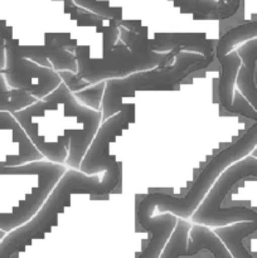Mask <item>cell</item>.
Segmentation results:
<instances>
[{"mask_svg":"<svg viewBox=\"0 0 257 258\" xmlns=\"http://www.w3.org/2000/svg\"><path fill=\"white\" fill-rule=\"evenodd\" d=\"M121 180V165L107 169L100 178L97 174L87 175L80 169L66 170L54 188L45 199L39 211L28 222L8 232L0 242V258H12L33 239L42 237L57 223L58 214L70 204L75 194H88L91 197H105L113 191Z\"/></svg>","mask_w":257,"mask_h":258,"instance_id":"obj_1","label":"cell"},{"mask_svg":"<svg viewBox=\"0 0 257 258\" xmlns=\"http://www.w3.org/2000/svg\"><path fill=\"white\" fill-rule=\"evenodd\" d=\"M214 58L216 54L170 50L156 67L122 78L107 80L102 98V122L115 113L135 107L134 103H125L123 100L134 97L138 91L173 90L190 75L209 67Z\"/></svg>","mask_w":257,"mask_h":258,"instance_id":"obj_2","label":"cell"},{"mask_svg":"<svg viewBox=\"0 0 257 258\" xmlns=\"http://www.w3.org/2000/svg\"><path fill=\"white\" fill-rule=\"evenodd\" d=\"M257 145V121L228 148L219 151L201 171L198 178L190 186L188 193L181 198L169 196L168 193H150L144 197L136 208V218L139 224L153 217L158 208L159 213H171L178 218H190L203 202L207 194L214 185L217 179L232 164L237 163L253 151Z\"/></svg>","mask_w":257,"mask_h":258,"instance_id":"obj_3","label":"cell"},{"mask_svg":"<svg viewBox=\"0 0 257 258\" xmlns=\"http://www.w3.org/2000/svg\"><path fill=\"white\" fill-rule=\"evenodd\" d=\"M5 80L12 88L27 91L40 100L54 91L62 82L59 73L54 70L43 67L27 58L18 57L10 49H5Z\"/></svg>","mask_w":257,"mask_h":258,"instance_id":"obj_4","label":"cell"},{"mask_svg":"<svg viewBox=\"0 0 257 258\" xmlns=\"http://www.w3.org/2000/svg\"><path fill=\"white\" fill-rule=\"evenodd\" d=\"M237 54L242 62V68H239L237 75V86L239 92L257 111V86L254 80L257 68V38L247 40L237 49Z\"/></svg>","mask_w":257,"mask_h":258,"instance_id":"obj_5","label":"cell"},{"mask_svg":"<svg viewBox=\"0 0 257 258\" xmlns=\"http://www.w3.org/2000/svg\"><path fill=\"white\" fill-rule=\"evenodd\" d=\"M257 38V20L242 23L227 30L216 44V58L218 62L223 59L236 45Z\"/></svg>","mask_w":257,"mask_h":258,"instance_id":"obj_6","label":"cell"},{"mask_svg":"<svg viewBox=\"0 0 257 258\" xmlns=\"http://www.w3.org/2000/svg\"><path fill=\"white\" fill-rule=\"evenodd\" d=\"M0 128L3 130H10V131H19L22 130V126L18 122L17 118L14 117L12 112L8 111H0Z\"/></svg>","mask_w":257,"mask_h":258,"instance_id":"obj_7","label":"cell"},{"mask_svg":"<svg viewBox=\"0 0 257 258\" xmlns=\"http://www.w3.org/2000/svg\"><path fill=\"white\" fill-rule=\"evenodd\" d=\"M5 236H7V232L3 231V229H0V242L3 241V238H4Z\"/></svg>","mask_w":257,"mask_h":258,"instance_id":"obj_8","label":"cell"},{"mask_svg":"<svg viewBox=\"0 0 257 258\" xmlns=\"http://www.w3.org/2000/svg\"><path fill=\"white\" fill-rule=\"evenodd\" d=\"M252 156H254V158H257V145H256V148L253 149V151H252Z\"/></svg>","mask_w":257,"mask_h":258,"instance_id":"obj_9","label":"cell"}]
</instances>
